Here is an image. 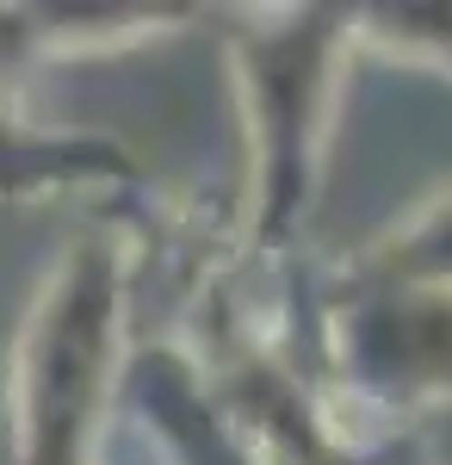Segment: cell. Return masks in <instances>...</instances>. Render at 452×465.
Masks as SVG:
<instances>
[{
	"label": "cell",
	"instance_id": "obj_6",
	"mask_svg": "<svg viewBox=\"0 0 452 465\" xmlns=\"http://www.w3.org/2000/svg\"><path fill=\"white\" fill-rule=\"evenodd\" d=\"M353 286H409V292H452V193L427 199L397 230H384L372 249H359L335 273Z\"/></svg>",
	"mask_w": 452,
	"mask_h": 465
},
{
	"label": "cell",
	"instance_id": "obj_5",
	"mask_svg": "<svg viewBox=\"0 0 452 465\" xmlns=\"http://www.w3.org/2000/svg\"><path fill=\"white\" fill-rule=\"evenodd\" d=\"M137 155L112 137H81V131H44L25 124L19 106L0 94V205L69 193V186H131Z\"/></svg>",
	"mask_w": 452,
	"mask_h": 465
},
{
	"label": "cell",
	"instance_id": "obj_2",
	"mask_svg": "<svg viewBox=\"0 0 452 465\" xmlns=\"http://www.w3.org/2000/svg\"><path fill=\"white\" fill-rule=\"evenodd\" d=\"M137 254L118 230L74 236L13 341V465H93L131 354Z\"/></svg>",
	"mask_w": 452,
	"mask_h": 465
},
{
	"label": "cell",
	"instance_id": "obj_1",
	"mask_svg": "<svg viewBox=\"0 0 452 465\" xmlns=\"http://www.w3.org/2000/svg\"><path fill=\"white\" fill-rule=\"evenodd\" d=\"M223 44H230V87L248 137V180H254L248 249L254 261H273L298 242L322 193L341 81L353 63V6L230 13Z\"/></svg>",
	"mask_w": 452,
	"mask_h": 465
},
{
	"label": "cell",
	"instance_id": "obj_3",
	"mask_svg": "<svg viewBox=\"0 0 452 465\" xmlns=\"http://www.w3.org/2000/svg\"><path fill=\"white\" fill-rule=\"evenodd\" d=\"M322 391L341 416L409 422L452 410V292L335 280L316 304Z\"/></svg>",
	"mask_w": 452,
	"mask_h": 465
},
{
	"label": "cell",
	"instance_id": "obj_7",
	"mask_svg": "<svg viewBox=\"0 0 452 465\" xmlns=\"http://www.w3.org/2000/svg\"><path fill=\"white\" fill-rule=\"evenodd\" d=\"M353 56L452 74V6H353Z\"/></svg>",
	"mask_w": 452,
	"mask_h": 465
},
{
	"label": "cell",
	"instance_id": "obj_4",
	"mask_svg": "<svg viewBox=\"0 0 452 465\" xmlns=\"http://www.w3.org/2000/svg\"><path fill=\"white\" fill-rule=\"evenodd\" d=\"M199 6H112V0H81V6H6L0 13V50L19 63H93L118 50H142L155 37H174L192 25Z\"/></svg>",
	"mask_w": 452,
	"mask_h": 465
}]
</instances>
